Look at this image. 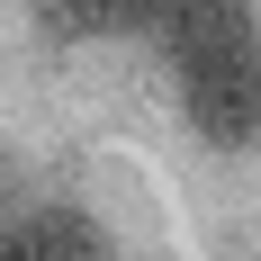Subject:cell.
Instances as JSON below:
<instances>
[{"mask_svg": "<svg viewBox=\"0 0 261 261\" xmlns=\"http://www.w3.org/2000/svg\"><path fill=\"white\" fill-rule=\"evenodd\" d=\"M171 72H180L189 126L207 135V144H225V153L261 144V27L252 36H225V45H207V54H180Z\"/></svg>", "mask_w": 261, "mask_h": 261, "instance_id": "obj_1", "label": "cell"}, {"mask_svg": "<svg viewBox=\"0 0 261 261\" xmlns=\"http://www.w3.org/2000/svg\"><path fill=\"white\" fill-rule=\"evenodd\" d=\"M0 261H117V243L81 207H36L18 225H0Z\"/></svg>", "mask_w": 261, "mask_h": 261, "instance_id": "obj_2", "label": "cell"}, {"mask_svg": "<svg viewBox=\"0 0 261 261\" xmlns=\"http://www.w3.org/2000/svg\"><path fill=\"white\" fill-rule=\"evenodd\" d=\"M162 36V54L180 63V54H207V45H225V36H252V0H153V18H144Z\"/></svg>", "mask_w": 261, "mask_h": 261, "instance_id": "obj_3", "label": "cell"}, {"mask_svg": "<svg viewBox=\"0 0 261 261\" xmlns=\"http://www.w3.org/2000/svg\"><path fill=\"white\" fill-rule=\"evenodd\" d=\"M36 18L63 45H99V36H135L153 18V0H36Z\"/></svg>", "mask_w": 261, "mask_h": 261, "instance_id": "obj_4", "label": "cell"}]
</instances>
